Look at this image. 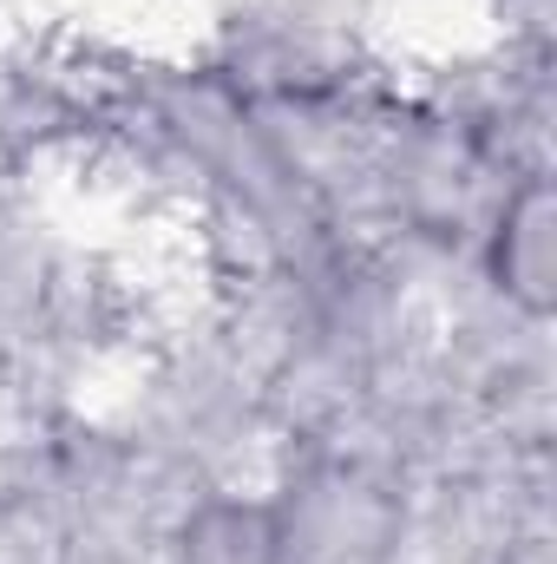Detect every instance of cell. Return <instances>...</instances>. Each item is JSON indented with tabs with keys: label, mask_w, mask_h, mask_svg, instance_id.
Returning a JSON list of instances; mask_svg holds the SVG:
<instances>
[{
	"label": "cell",
	"mask_w": 557,
	"mask_h": 564,
	"mask_svg": "<svg viewBox=\"0 0 557 564\" xmlns=\"http://www.w3.org/2000/svg\"><path fill=\"white\" fill-rule=\"evenodd\" d=\"M479 282L512 302L518 315H551L557 302V191L551 177H518L505 204L492 210L479 250H472Z\"/></svg>",
	"instance_id": "cell-1"
},
{
	"label": "cell",
	"mask_w": 557,
	"mask_h": 564,
	"mask_svg": "<svg viewBox=\"0 0 557 564\" xmlns=\"http://www.w3.org/2000/svg\"><path fill=\"white\" fill-rule=\"evenodd\" d=\"M164 564H282V525L263 486H210L171 525Z\"/></svg>",
	"instance_id": "cell-2"
}]
</instances>
